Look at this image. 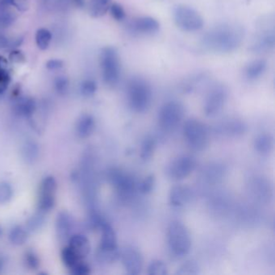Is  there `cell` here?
Instances as JSON below:
<instances>
[{
    "mask_svg": "<svg viewBox=\"0 0 275 275\" xmlns=\"http://www.w3.org/2000/svg\"><path fill=\"white\" fill-rule=\"evenodd\" d=\"M2 261L1 260V258H0V271H1V269H2Z\"/></svg>",
    "mask_w": 275,
    "mask_h": 275,
    "instance_id": "obj_48",
    "label": "cell"
},
{
    "mask_svg": "<svg viewBox=\"0 0 275 275\" xmlns=\"http://www.w3.org/2000/svg\"><path fill=\"white\" fill-rule=\"evenodd\" d=\"M73 1L79 7H83L84 6V3H85L84 0H73Z\"/></svg>",
    "mask_w": 275,
    "mask_h": 275,
    "instance_id": "obj_47",
    "label": "cell"
},
{
    "mask_svg": "<svg viewBox=\"0 0 275 275\" xmlns=\"http://www.w3.org/2000/svg\"><path fill=\"white\" fill-rule=\"evenodd\" d=\"M100 67L102 80L109 87H115L121 79V63L117 50L105 47L100 53Z\"/></svg>",
    "mask_w": 275,
    "mask_h": 275,
    "instance_id": "obj_4",
    "label": "cell"
},
{
    "mask_svg": "<svg viewBox=\"0 0 275 275\" xmlns=\"http://www.w3.org/2000/svg\"><path fill=\"white\" fill-rule=\"evenodd\" d=\"M154 184H155L154 176L150 175L141 182V183L139 185V189L144 194H149L154 189Z\"/></svg>",
    "mask_w": 275,
    "mask_h": 275,
    "instance_id": "obj_40",
    "label": "cell"
},
{
    "mask_svg": "<svg viewBox=\"0 0 275 275\" xmlns=\"http://www.w3.org/2000/svg\"><path fill=\"white\" fill-rule=\"evenodd\" d=\"M122 264L128 275H137L143 269L144 259L141 251L134 246H125L120 252Z\"/></svg>",
    "mask_w": 275,
    "mask_h": 275,
    "instance_id": "obj_11",
    "label": "cell"
},
{
    "mask_svg": "<svg viewBox=\"0 0 275 275\" xmlns=\"http://www.w3.org/2000/svg\"><path fill=\"white\" fill-rule=\"evenodd\" d=\"M148 274L150 275H167L168 274V267L163 261H152L148 267Z\"/></svg>",
    "mask_w": 275,
    "mask_h": 275,
    "instance_id": "obj_32",
    "label": "cell"
},
{
    "mask_svg": "<svg viewBox=\"0 0 275 275\" xmlns=\"http://www.w3.org/2000/svg\"><path fill=\"white\" fill-rule=\"evenodd\" d=\"M58 189V183L55 178L51 175L46 176L41 180L39 186L38 197L41 198H55Z\"/></svg>",
    "mask_w": 275,
    "mask_h": 275,
    "instance_id": "obj_21",
    "label": "cell"
},
{
    "mask_svg": "<svg viewBox=\"0 0 275 275\" xmlns=\"http://www.w3.org/2000/svg\"><path fill=\"white\" fill-rule=\"evenodd\" d=\"M6 68H7V62L4 58L0 57V69L6 70Z\"/></svg>",
    "mask_w": 275,
    "mask_h": 275,
    "instance_id": "obj_46",
    "label": "cell"
},
{
    "mask_svg": "<svg viewBox=\"0 0 275 275\" xmlns=\"http://www.w3.org/2000/svg\"><path fill=\"white\" fill-rule=\"evenodd\" d=\"M109 11L111 12V16L117 21H122L125 19V11H124V7L119 3H116V2L111 3Z\"/></svg>",
    "mask_w": 275,
    "mask_h": 275,
    "instance_id": "obj_37",
    "label": "cell"
},
{
    "mask_svg": "<svg viewBox=\"0 0 275 275\" xmlns=\"http://www.w3.org/2000/svg\"><path fill=\"white\" fill-rule=\"evenodd\" d=\"M156 148V142L154 138L146 137L141 145V156L144 160H149L154 154Z\"/></svg>",
    "mask_w": 275,
    "mask_h": 275,
    "instance_id": "obj_31",
    "label": "cell"
},
{
    "mask_svg": "<svg viewBox=\"0 0 275 275\" xmlns=\"http://www.w3.org/2000/svg\"><path fill=\"white\" fill-rule=\"evenodd\" d=\"M45 212L37 210L34 214H32L30 217L28 218L26 223V228L28 232L35 233L40 230L45 223Z\"/></svg>",
    "mask_w": 275,
    "mask_h": 275,
    "instance_id": "obj_26",
    "label": "cell"
},
{
    "mask_svg": "<svg viewBox=\"0 0 275 275\" xmlns=\"http://www.w3.org/2000/svg\"><path fill=\"white\" fill-rule=\"evenodd\" d=\"M11 82V77L5 69H0V94L4 93Z\"/></svg>",
    "mask_w": 275,
    "mask_h": 275,
    "instance_id": "obj_41",
    "label": "cell"
},
{
    "mask_svg": "<svg viewBox=\"0 0 275 275\" xmlns=\"http://www.w3.org/2000/svg\"><path fill=\"white\" fill-rule=\"evenodd\" d=\"M98 230L101 232V240L96 252L97 260L102 263H115L120 258V252L113 228L104 220Z\"/></svg>",
    "mask_w": 275,
    "mask_h": 275,
    "instance_id": "obj_3",
    "label": "cell"
},
{
    "mask_svg": "<svg viewBox=\"0 0 275 275\" xmlns=\"http://www.w3.org/2000/svg\"><path fill=\"white\" fill-rule=\"evenodd\" d=\"M275 45V34L272 30H263L256 35L250 46V50L255 54H265L274 49Z\"/></svg>",
    "mask_w": 275,
    "mask_h": 275,
    "instance_id": "obj_13",
    "label": "cell"
},
{
    "mask_svg": "<svg viewBox=\"0 0 275 275\" xmlns=\"http://www.w3.org/2000/svg\"><path fill=\"white\" fill-rule=\"evenodd\" d=\"M36 109V101L32 98H21L15 105V113L20 116L31 117L35 113Z\"/></svg>",
    "mask_w": 275,
    "mask_h": 275,
    "instance_id": "obj_22",
    "label": "cell"
},
{
    "mask_svg": "<svg viewBox=\"0 0 275 275\" xmlns=\"http://www.w3.org/2000/svg\"><path fill=\"white\" fill-rule=\"evenodd\" d=\"M24 263L26 266L32 270H36L40 266V260L36 253L32 250H28L24 254Z\"/></svg>",
    "mask_w": 275,
    "mask_h": 275,
    "instance_id": "obj_36",
    "label": "cell"
},
{
    "mask_svg": "<svg viewBox=\"0 0 275 275\" xmlns=\"http://www.w3.org/2000/svg\"><path fill=\"white\" fill-rule=\"evenodd\" d=\"M9 59L15 63H21L25 61L24 54H22L21 52L16 51V50L11 52L9 55Z\"/></svg>",
    "mask_w": 275,
    "mask_h": 275,
    "instance_id": "obj_44",
    "label": "cell"
},
{
    "mask_svg": "<svg viewBox=\"0 0 275 275\" xmlns=\"http://www.w3.org/2000/svg\"><path fill=\"white\" fill-rule=\"evenodd\" d=\"M274 147V138L270 133H261L254 140V148L261 154H268Z\"/></svg>",
    "mask_w": 275,
    "mask_h": 275,
    "instance_id": "obj_23",
    "label": "cell"
},
{
    "mask_svg": "<svg viewBox=\"0 0 275 275\" xmlns=\"http://www.w3.org/2000/svg\"><path fill=\"white\" fill-rule=\"evenodd\" d=\"M40 147L36 141L32 140H28L25 141L24 145H22L21 157L22 159L27 164H34L36 161L38 160L40 157Z\"/></svg>",
    "mask_w": 275,
    "mask_h": 275,
    "instance_id": "obj_20",
    "label": "cell"
},
{
    "mask_svg": "<svg viewBox=\"0 0 275 275\" xmlns=\"http://www.w3.org/2000/svg\"><path fill=\"white\" fill-rule=\"evenodd\" d=\"M54 87H55V90L57 91L58 94H66L69 89L68 79L64 76L56 78L55 81H54Z\"/></svg>",
    "mask_w": 275,
    "mask_h": 275,
    "instance_id": "obj_39",
    "label": "cell"
},
{
    "mask_svg": "<svg viewBox=\"0 0 275 275\" xmlns=\"http://www.w3.org/2000/svg\"><path fill=\"white\" fill-rule=\"evenodd\" d=\"M127 28L133 36H153L160 30V24L155 18L141 16L128 22Z\"/></svg>",
    "mask_w": 275,
    "mask_h": 275,
    "instance_id": "obj_12",
    "label": "cell"
},
{
    "mask_svg": "<svg viewBox=\"0 0 275 275\" xmlns=\"http://www.w3.org/2000/svg\"><path fill=\"white\" fill-rule=\"evenodd\" d=\"M63 66H64V62L59 59H52V60L48 61L46 63V68L51 71H58Z\"/></svg>",
    "mask_w": 275,
    "mask_h": 275,
    "instance_id": "obj_43",
    "label": "cell"
},
{
    "mask_svg": "<svg viewBox=\"0 0 275 275\" xmlns=\"http://www.w3.org/2000/svg\"><path fill=\"white\" fill-rule=\"evenodd\" d=\"M13 196V189L11 184L6 182L0 183V204L8 203Z\"/></svg>",
    "mask_w": 275,
    "mask_h": 275,
    "instance_id": "obj_34",
    "label": "cell"
},
{
    "mask_svg": "<svg viewBox=\"0 0 275 275\" xmlns=\"http://www.w3.org/2000/svg\"><path fill=\"white\" fill-rule=\"evenodd\" d=\"M52 41L51 32L46 28H41L36 32V42L39 49L45 50L49 48Z\"/></svg>",
    "mask_w": 275,
    "mask_h": 275,
    "instance_id": "obj_29",
    "label": "cell"
},
{
    "mask_svg": "<svg viewBox=\"0 0 275 275\" xmlns=\"http://www.w3.org/2000/svg\"><path fill=\"white\" fill-rule=\"evenodd\" d=\"M13 42L9 41L8 38L4 35L0 33V49H6L8 46H12Z\"/></svg>",
    "mask_w": 275,
    "mask_h": 275,
    "instance_id": "obj_45",
    "label": "cell"
},
{
    "mask_svg": "<svg viewBox=\"0 0 275 275\" xmlns=\"http://www.w3.org/2000/svg\"><path fill=\"white\" fill-rule=\"evenodd\" d=\"M28 231L24 227L15 225L9 232V241L14 245H22L28 240Z\"/></svg>",
    "mask_w": 275,
    "mask_h": 275,
    "instance_id": "obj_25",
    "label": "cell"
},
{
    "mask_svg": "<svg viewBox=\"0 0 275 275\" xmlns=\"http://www.w3.org/2000/svg\"><path fill=\"white\" fill-rule=\"evenodd\" d=\"M183 133L192 150L202 151L209 143V131L199 120L191 118L185 122Z\"/></svg>",
    "mask_w": 275,
    "mask_h": 275,
    "instance_id": "obj_7",
    "label": "cell"
},
{
    "mask_svg": "<svg viewBox=\"0 0 275 275\" xmlns=\"http://www.w3.org/2000/svg\"><path fill=\"white\" fill-rule=\"evenodd\" d=\"M127 100L132 111L142 113L150 108L153 101L151 86L145 79L133 77L126 88Z\"/></svg>",
    "mask_w": 275,
    "mask_h": 275,
    "instance_id": "obj_2",
    "label": "cell"
},
{
    "mask_svg": "<svg viewBox=\"0 0 275 275\" xmlns=\"http://www.w3.org/2000/svg\"><path fill=\"white\" fill-rule=\"evenodd\" d=\"M15 20L14 15L8 8L0 10V28H6Z\"/></svg>",
    "mask_w": 275,
    "mask_h": 275,
    "instance_id": "obj_35",
    "label": "cell"
},
{
    "mask_svg": "<svg viewBox=\"0 0 275 275\" xmlns=\"http://www.w3.org/2000/svg\"><path fill=\"white\" fill-rule=\"evenodd\" d=\"M111 0H90L89 12L92 17L99 18L109 11Z\"/></svg>",
    "mask_w": 275,
    "mask_h": 275,
    "instance_id": "obj_24",
    "label": "cell"
},
{
    "mask_svg": "<svg viewBox=\"0 0 275 275\" xmlns=\"http://www.w3.org/2000/svg\"><path fill=\"white\" fill-rule=\"evenodd\" d=\"M62 262L68 267L69 269L72 268L76 263H79V261L83 260L79 258L77 254H75L74 250L68 245L65 247L62 251Z\"/></svg>",
    "mask_w": 275,
    "mask_h": 275,
    "instance_id": "obj_30",
    "label": "cell"
},
{
    "mask_svg": "<svg viewBox=\"0 0 275 275\" xmlns=\"http://www.w3.org/2000/svg\"><path fill=\"white\" fill-rule=\"evenodd\" d=\"M74 221L71 214L67 211H62L56 218V233L61 241H68L71 237Z\"/></svg>",
    "mask_w": 275,
    "mask_h": 275,
    "instance_id": "obj_15",
    "label": "cell"
},
{
    "mask_svg": "<svg viewBox=\"0 0 275 275\" xmlns=\"http://www.w3.org/2000/svg\"><path fill=\"white\" fill-rule=\"evenodd\" d=\"M244 37L242 26L236 23H221L205 32L201 45L207 51L229 54L241 46Z\"/></svg>",
    "mask_w": 275,
    "mask_h": 275,
    "instance_id": "obj_1",
    "label": "cell"
},
{
    "mask_svg": "<svg viewBox=\"0 0 275 275\" xmlns=\"http://www.w3.org/2000/svg\"><path fill=\"white\" fill-rule=\"evenodd\" d=\"M30 0H11V4L19 11H25L29 7Z\"/></svg>",
    "mask_w": 275,
    "mask_h": 275,
    "instance_id": "obj_42",
    "label": "cell"
},
{
    "mask_svg": "<svg viewBox=\"0 0 275 275\" xmlns=\"http://www.w3.org/2000/svg\"><path fill=\"white\" fill-rule=\"evenodd\" d=\"M97 91V84L92 79H86L80 86V92L84 97L89 98L95 94Z\"/></svg>",
    "mask_w": 275,
    "mask_h": 275,
    "instance_id": "obj_33",
    "label": "cell"
},
{
    "mask_svg": "<svg viewBox=\"0 0 275 275\" xmlns=\"http://www.w3.org/2000/svg\"><path fill=\"white\" fill-rule=\"evenodd\" d=\"M2 235V228H0V236Z\"/></svg>",
    "mask_w": 275,
    "mask_h": 275,
    "instance_id": "obj_49",
    "label": "cell"
},
{
    "mask_svg": "<svg viewBox=\"0 0 275 275\" xmlns=\"http://www.w3.org/2000/svg\"><path fill=\"white\" fill-rule=\"evenodd\" d=\"M173 19L178 28L183 32H197L203 27L200 14L186 5L179 4L174 7Z\"/></svg>",
    "mask_w": 275,
    "mask_h": 275,
    "instance_id": "obj_6",
    "label": "cell"
},
{
    "mask_svg": "<svg viewBox=\"0 0 275 275\" xmlns=\"http://www.w3.org/2000/svg\"><path fill=\"white\" fill-rule=\"evenodd\" d=\"M168 244L175 256L184 257L190 252L191 238L187 228L183 223L172 222L168 228Z\"/></svg>",
    "mask_w": 275,
    "mask_h": 275,
    "instance_id": "obj_5",
    "label": "cell"
},
{
    "mask_svg": "<svg viewBox=\"0 0 275 275\" xmlns=\"http://www.w3.org/2000/svg\"><path fill=\"white\" fill-rule=\"evenodd\" d=\"M228 98V91L223 85H215L205 97L203 110L207 116H215L224 108Z\"/></svg>",
    "mask_w": 275,
    "mask_h": 275,
    "instance_id": "obj_9",
    "label": "cell"
},
{
    "mask_svg": "<svg viewBox=\"0 0 275 275\" xmlns=\"http://www.w3.org/2000/svg\"><path fill=\"white\" fill-rule=\"evenodd\" d=\"M267 62L264 59H256L252 61L244 70L245 79L249 81H256L260 79L267 71Z\"/></svg>",
    "mask_w": 275,
    "mask_h": 275,
    "instance_id": "obj_17",
    "label": "cell"
},
{
    "mask_svg": "<svg viewBox=\"0 0 275 275\" xmlns=\"http://www.w3.org/2000/svg\"><path fill=\"white\" fill-rule=\"evenodd\" d=\"M196 168V161L189 155H182L174 159L168 167V174L172 179L183 180Z\"/></svg>",
    "mask_w": 275,
    "mask_h": 275,
    "instance_id": "obj_10",
    "label": "cell"
},
{
    "mask_svg": "<svg viewBox=\"0 0 275 275\" xmlns=\"http://www.w3.org/2000/svg\"><path fill=\"white\" fill-rule=\"evenodd\" d=\"M95 120L92 115L84 114L76 124V133L80 138H88L94 132Z\"/></svg>",
    "mask_w": 275,
    "mask_h": 275,
    "instance_id": "obj_19",
    "label": "cell"
},
{
    "mask_svg": "<svg viewBox=\"0 0 275 275\" xmlns=\"http://www.w3.org/2000/svg\"><path fill=\"white\" fill-rule=\"evenodd\" d=\"M185 114L183 105L179 101H169L163 104L159 111L158 120L162 127L171 130L181 123Z\"/></svg>",
    "mask_w": 275,
    "mask_h": 275,
    "instance_id": "obj_8",
    "label": "cell"
},
{
    "mask_svg": "<svg viewBox=\"0 0 275 275\" xmlns=\"http://www.w3.org/2000/svg\"><path fill=\"white\" fill-rule=\"evenodd\" d=\"M68 246L71 247L79 258L84 260L91 251L90 241L83 234L71 235L68 240Z\"/></svg>",
    "mask_w": 275,
    "mask_h": 275,
    "instance_id": "obj_16",
    "label": "cell"
},
{
    "mask_svg": "<svg viewBox=\"0 0 275 275\" xmlns=\"http://www.w3.org/2000/svg\"><path fill=\"white\" fill-rule=\"evenodd\" d=\"M200 273V267L197 262L194 260L186 261L178 268L176 275H197Z\"/></svg>",
    "mask_w": 275,
    "mask_h": 275,
    "instance_id": "obj_28",
    "label": "cell"
},
{
    "mask_svg": "<svg viewBox=\"0 0 275 275\" xmlns=\"http://www.w3.org/2000/svg\"><path fill=\"white\" fill-rule=\"evenodd\" d=\"M190 198V190L185 185H175L170 192L169 201L172 206L181 207Z\"/></svg>",
    "mask_w": 275,
    "mask_h": 275,
    "instance_id": "obj_18",
    "label": "cell"
},
{
    "mask_svg": "<svg viewBox=\"0 0 275 275\" xmlns=\"http://www.w3.org/2000/svg\"><path fill=\"white\" fill-rule=\"evenodd\" d=\"M224 132L225 134L228 136H233V137H237L245 133L246 130V126L244 124L243 122L239 121V120H234V121H230L224 124Z\"/></svg>",
    "mask_w": 275,
    "mask_h": 275,
    "instance_id": "obj_27",
    "label": "cell"
},
{
    "mask_svg": "<svg viewBox=\"0 0 275 275\" xmlns=\"http://www.w3.org/2000/svg\"><path fill=\"white\" fill-rule=\"evenodd\" d=\"M107 177L118 191L126 194L134 190L135 182L133 179L120 170L112 169L109 171Z\"/></svg>",
    "mask_w": 275,
    "mask_h": 275,
    "instance_id": "obj_14",
    "label": "cell"
},
{
    "mask_svg": "<svg viewBox=\"0 0 275 275\" xmlns=\"http://www.w3.org/2000/svg\"><path fill=\"white\" fill-rule=\"evenodd\" d=\"M71 271L74 275H87L91 273V268L89 265L81 260L71 268Z\"/></svg>",
    "mask_w": 275,
    "mask_h": 275,
    "instance_id": "obj_38",
    "label": "cell"
}]
</instances>
